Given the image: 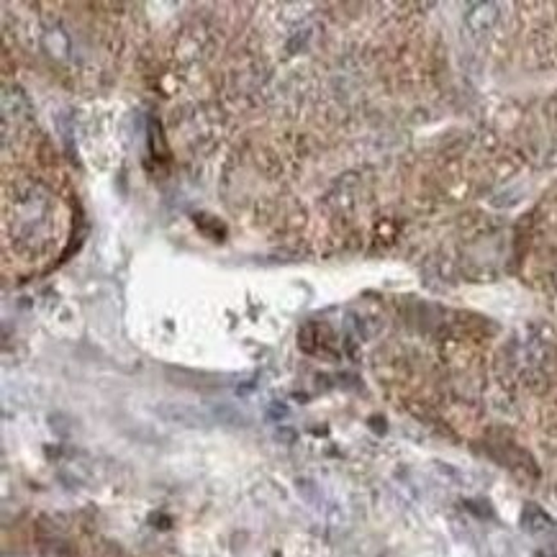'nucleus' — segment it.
Instances as JSON below:
<instances>
[{
	"label": "nucleus",
	"mask_w": 557,
	"mask_h": 557,
	"mask_svg": "<svg viewBox=\"0 0 557 557\" xmlns=\"http://www.w3.org/2000/svg\"><path fill=\"white\" fill-rule=\"evenodd\" d=\"M524 527L530 531H542L547 530V527H552V521H550V517L547 514H542V509H537V506H527L524 509Z\"/></svg>",
	"instance_id": "nucleus-2"
},
{
	"label": "nucleus",
	"mask_w": 557,
	"mask_h": 557,
	"mask_svg": "<svg viewBox=\"0 0 557 557\" xmlns=\"http://www.w3.org/2000/svg\"><path fill=\"white\" fill-rule=\"evenodd\" d=\"M160 414H163L167 422L180 424V426H204V424H208L204 414H198L191 406H183V404H164L160 408Z\"/></svg>",
	"instance_id": "nucleus-1"
}]
</instances>
